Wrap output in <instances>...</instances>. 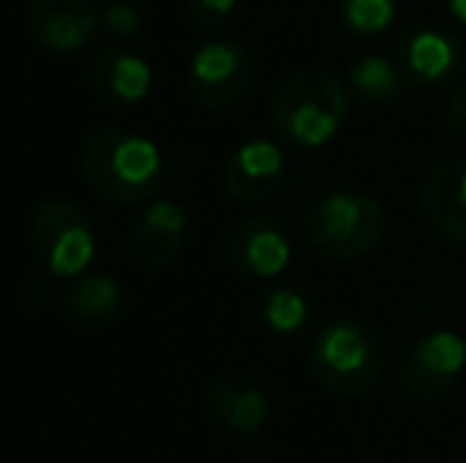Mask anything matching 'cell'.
Segmentation results:
<instances>
[{
  "instance_id": "cell-1",
  "label": "cell",
  "mask_w": 466,
  "mask_h": 463,
  "mask_svg": "<svg viewBox=\"0 0 466 463\" xmlns=\"http://www.w3.org/2000/svg\"><path fill=\"white\" fill-rule=\"evenodd\" d=\"M80 172L96 197L115 206L147 204L166 185V156L149 136L124 127H102L80 149Z\"/></svg>"
},
{
  "instance_id": "cell-2",
  "label": "cell",
  "mask_w": 466,
  "mask_h": 463,
  "mask_svg": "<svg viewBox=\"0 0 466 463\" xmlns=\"http://www.w3.org/2000/svg\"><path fill=\"white\" fill-rule=\"evenodd\" d=\"M352 93L337 74L324 67H301L282 76L267 102L273 134L295 149L327 146L343 130Z\"/></svg>"
},
{
  "instance_id": "cell-3",
  "label": "cell",
  "mask_w": 466,
  "mask_h": 463,
  "mask_svg": "<svg viewBox=\"0 0 466 463\" xmlns=\"http://www.w3.org/2000/svg\"><path fill=\"white\" fill-rule=\"evenodd\" d=\"M308 371L333 397H365L384 375V343L371 324L337 317L314 334L308 347Z\"/></svg>"
},
{
  "instance_id": "cell-4",
  "label": "cell",
  "mask_w": 466,
  "mask_h": 463,
  "mask_svg": "<svg viewBox=\"0 0 466 463\" xmlns=\"http://www.w3.org/2000/svg\"><path fill=\"white\" fill-rule=\"evenodd\" d=\"M301 232L320 260L352 264L380 247L387 235V210L371 194L343 187L314 200L305 213Z\"/></svg>"
},
{
  "instance_id": "cell-5",
  "label": "cell",
  "mask_w": 466,
  "mask_h": 463,
  "mask_svg": "<svg viewBox=\"0 0 466 463\" xmlns=\"http://www.w3.org/2000/svg\"><path fill=\"white\" fill-rule=\"evenodd\" d=\"M29 247L51 277L76 279L96 257V226L80 204L48 197L29 216Z\"/></svg>"
},
{
  "instance_id": "cell-6",
  "label": "cell",
  "mask_w": 466,
  "mask_h": 463,
  "mask_svg": "<svg viewBox=\"0 0 466 463\" xmlns=\"http://www.w3.org/2000/svg\"><path fill=\"white\" fill-rule=\"evenodd\" d=\"M254 83V57L245 42L232 35H213L194 51L187 64V89L207 112H226L238 106Z\"/></svg>"
},
{
  "instance_id": "cell-7",
  "label": "cell",
  "mask_w": 466,
  "mask_h": 463,
  "mask_svg": "<svg viewBox=\"0 0 466 463\" xmlns=\"http://www.w3.org/2000/svg\"><path fill=\"white\" fill-rule=\"evenodd\" d=\"M466 371V340L454 330L419 337L397 368V384L412 403L444 400Z\"/></svg>"
},
{
  "instance_id": "cell-8",
  "label": "cell",
  "mask_w": 466,
  "mask_h": 463,
  "mask_svg": "<svg viewBox=\"0 0 466 463\" xmlns=\"http://www.w3.org/2000/svg\"><path fill=\"white\" fill-rule=\"evenodd\" d=\"M393 61L406 83L416 89H438L457 80L463 70V45L454 32L435 23H412L393 45Z\"/></svg>"
},
{
  "instance_id": "cell-9",
  "label": "cell",
  "mask_w": 466,
  "mask_h": 463,
  "mask_svg": "<svg viewBox=\"0 0 466 463\" xmlns=\"http://www.w3.org/2000/svg\"><path fill=\"white\" fill-rule=\"evenodd\" d=\"M226 264L248 279H277L292 264V235L273 216H245L226 235Z\"/></svg>"
},
{
  "instance_id": "cell-10",
  "label": "cell",
  "mask_w": 466,
  "mask_h": 463,
  "mask_svg": "<svg viewBox=\"0 0 466 463\" xmlns=\"http://www.w3.org/2000/svg\"><path fill=\"white\" fill-rule=\"evenodd\" d=\"M25 25L35 45L51 55H76L89 48L102 25L93 0H29Z\"/></svg>"
},
{
  "instance_id": "cell-11",
  "label": "cell",
  "mask_w": 466,
  "mask_h": 463,
  "mask_svg": "<svg viewBox=\"0 0 466 463\" xmlns=\"http://www.w3.org/2000/svg\"><path fill=\"white\" fill-rule=\"evenodd\" d=\"M203 407L207 416L228 435H258L270 419V397H267L264 384L251 375H228L209 377L203 388Z\"/></svg>"
},
{
  "instance_id": "cell-12",
  "label": "cell",
  "mask_w": 466,
  "mask_h": 463,
  "mask_svg": "<svg viewBox=\"0 0 466 463\" xmlns=\"http://www.w3.org/2000/svg\"><path fill=\"white\" fill-rule=\"evenodd\" d=\"M286 153L279 143L254 136L235 146L222 166V187L238 204H264L282 187Z\"/></svg>"
},
{
  "instance_id": "cell-13",
  "label": "cell",
  "mask_w": 466,
  "mask_h": 463,
  "mask_svg": "<svg viewBox=\"0 0 466 463\" xmlns=\"http://www.w3.org/2000/svg\"><path fill=\"white\" fill-rule=\"evenodd\" d=\"M89 89L108 108H137L153 93V67L124 45H105L89 57Z\"/></svg>"
},
{
  "instance_id": "cell-14",
  "label": "cell",
  "mask_w": 466,
  "mask_h": 463,
  "mask_svg": "<svg viewBox=\"0 0 466 463\" xmlns=\"http://www.w3.org/2000/svg\"><path fill=\"white\" fill-rule=\"evenodd\" d=\"M187 210L178 200H153L140 210L130 232L134 257L140 267L159 273L178 264L187 247Z\"/></svg>"
},
{
  "instance_id": "cell-15",
  "label": "cell",
  "mask_w": 466,
  "mask_h": 463,
  "mask_svg": "<svg viewBox=\"0 0 466 463\" xmlns=\"http://www.w3.org/2000/svg\"><path fill=\"white\" fill-rule=\"evenodd\" d=\"M419 204L429 226L451 245H466V156H448L422 181Z\"/></svg>"
},
{
  "instance_id": "cell-16",
  "label": "cell",
  "mask_w": 466,
  "mask_h": 463,
  "mask_svg": "<svg viewBox=\"0 0 466 463\" xmlns=\"http://www.w3.org/2000/svg\"><path fill=\"white\" fill-rule=\"evenodd\" d=\"M64 305L80 327L102 330L124 315V289L111 273H83L70 283Z\"/></svg>"
},
{
  "instance_id": "cell-17",
  "label": "cell",
  "mask_w": 466,
  "mask_h": 463,
  "mask_svg": "<svg viewBox=\"0 0 466 463\" xmlns=\"http://www.w3.org/2000/svg\"><path fill=\"white\" fill-rule=\"evenodd\" d=\"M406 76L400 74L397 61H387L384 55H365L350 67V93L371 112L393 108L406 93Z\"/></svg>"
},
{
  "instance_id": "cell-18",
  "label": "cell",
  "mask_w": 466,
  "mask_h": 463,
  "mask_svg": "<svg viewBox=\"0 0 466 463\" xmlns=\"http://www.w3.org/2000/svg\"><path fill=\"white\" fill-rule=\"evenodd\" d=\"M260 317H264L267 330H273L277 337H295L311 321V302L295 286L273 283L260 296Z\"/></svg>"
},
{
  "instance_id": "cell-19",
  "label": "cell",
  "mask_w": 466,
  "mask_h": 463,
  "mask_svg": "<svg viewBox=\"0 0 466 463\" xmlns=\"http://www.w3.org/2000/svg\"><path fill=\"white\" fill-rule=\"evenodd\" d=\"M400 0H343L339 19L356 38H378L397 23Z\"/></svg>"
},
{
  "instance_id": "cell-20",
  "label": "cell",
  "mask_w": 466,
  "mask_h": 463,
  "mask_svg": "<svg viewBox=\"0 0 466 463\" xmlns=\"http://www.w3.org/2000/svg\"><path fill=\"white\" fill-rule=\"evenodd\" d=\"M98 16H102V29L111 38H121V42L140 35L143 25H147V13L137 0H108Z\"/></svg>"
},
{
  "instance_id": "cell-21",
  "label": "cell",
  "mask_w": 466,
  "mask_h": 463,
  "mask_svg": "<svg viewBox=\"0 0 466 463\" xmlns=\"http://www.w3.org/2000/svg\"><path fill=\"white\" fill-rule=\"evenodd\" d=\"M190 23L200 32H219L222 25H228V19L238 10V0H185Z\"/></svg>"
},
{
  "instance_id": "cell-22",
  "label": "cell",
  "mask_w": 466,
  "mask_h": 463,
  "mask_svg": "<svg viewBox=\"0 0 466 463\" xmlns=\"http://www.w3.org/2000/svg\"><path fill=\"white\" fill-rule=\"evenodd\" d=\"M444 117H448V127L457 140L466 143V80L457 83L454 93L448 96V106H444Z\"/></svg>"
},
{
  "instance_id": "cell-23",
  "label": "cell",
  "mask_w": 466,
  "mask_h": 463,
  "mask_svg": "<svg viewBox=\"0 0 466 463\" xmlns=\"http://www.w3.org/2000/svg\"><path fill=\"white\" fill-rule=\"evenodd\" d=\"M19 302H23L29 311L48 308V302H51L48 279H42V277H29V279H25L23 289H19Z\"/></svg>"
},
{
  "instance_id": "cell-24",
  "label": "cell",
  "mask_w": 466,
  "mask_h": 463,
  "mask_svg": "<svg viewBox=\"0 0 466 463\" xmlns=\"http://www.w3.org/2000/svg\"><path fill=\"white\" fill-rule=\"evenodd\" d=\"M444 4H448V13L454 16V23L466 29V0H444Z\"/></svg>"
}]
</instances>
